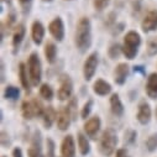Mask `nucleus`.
<instances>
[{"label": "nucleus", "instance_id": "7c9ffc66", "mask_svg": "<svg viewBox=\"0 0 157 157\" xmlns=\"http://www.w3.org/2000/svg\"><path fill=\"white\" fill-rule=\"evenodd\" d=\"M93 5H94V8H95L97 10L101 11V10H104V9L109 5V0H94Z\"/></svg>", "mask_w": 157, "mask_h": 157}, {"label": "nucleus", "instance_id": "4c0bfd02", "mask_svg": "<svg viewBox=\"0 0 157 157\" xmlns=\"http://www.w3.org/2000/svg\"><path fill=\"white\" fill-rule=\"evenodd\" d=\"M66 2H72V0H66Z\"/></svg>", "mask_w": 157, "mask_h": 157}, {"label": "nucleus", "instance_id": "4be33fe9", "mask_svg": "<svg viewBox=\"0 0 157 157\" xmlns=\"http://www.w3.org/2000/svg\"><path fill=\"white\" fill-rule=\"evenodd\" d=\"M45 56L48 63H53L56 61V56H57V48L55 46V44L52 42H47L45 46Z\"/></svg>", "mask_w": 157, "mask_h": 157}, {"label": "nucleus", "instance_id": "2f4dec72", "mask_svg": "<svg viewBox=\"0 0 157 157\" xmlns=\"http://www.w3.org/2000/svg\"><path fill=\"white\" fill-rule=\"evenodd\" d=\"M47 157H55V142L47 139Z\"/></svg>", "mask_w": 157, "mask_h": 157}, {"label": "nucleus", "instance_id": "6e6552de", "mask_svg": "<svg viewBox=\"0 0 157 157\" xmlns=\"http://www.w3.org/2000/svg\"><path fill=\"white\" fill-rule=\"evenodd\" d=\"M72 114L68 109V106H63L59 109L58 114H57V126L59 130H67L71 125V121H72Z\"/></svg>", "mask_w": 157, "mask_h": 157}, {"label": "nucleus", "instance_id": "473e14b6", "mask_svg": "<svg viewBox=\"0 0 157 157\" xmlns=\"http://www.w3.org/2000/svg\"><path fill=\"white\" fill-rule=\"evenodd\" d=\"M147 52H148V55H151V56L157 53V41L152 40V41H150V42H148V48H147Z\"/></svg>", "mask_w": 157, "mask_h": 157}, {"label": "nucleus", "instance_id": "0eeeda50", "mask_svg": "<svg viewBox=\"0 0 157 157\" xmlns=\"http://www.w3.org/2000/svg\"><path fill=\"white\" fill-rule=\"evenodd\" d=\"M97 67H98V55L92 53L88 56V58L86 59L84 66H83V74H84L86 81H90L94 77V74L97 72Z\"/></svg>", "mask_w": 157, "mask_h": 157}, {"label": "nucleus", "instance_id": "393cba45", "mask_svg": "<svg viewBox=\"0 0 157 157\" xmlns=\"http://www.w3.org/2000/svg\"><path fill=\"white\" fill-rule=\"evenodd\" d=\"M20 95V90L19 88L14 87V86H8L4 90V97L9 100H16Z\"/></svg>", "mask_w": 157, "mask_h": 157}, {"label": "nucleus", "instance_id": "72a5a7b5", "mask_svg": "<svg viewBox=\"0 0 157 157\" xmlns=\"http://www.w3.org/2000/svg\"><path fill=\"white\" fill-rule=\"evenodd\" d=\"M116 157H130L128 151L124 150V148H120V150H117L116 151Z\"/></svg>", "mask_w": 157, "mask_h": 157}, {"label": "nucleus", "instance_id": "ea45409f", "mask_svg": "<svg viewBox=\"0 0 157 157\" xmlns=\"http://www.w3.org/2000/svg\"><path fill=\"white\" fill-rule=\"evenodd\" d=\"M2 157H5V156H2Z\"/></svg>", "mask_w": 157, "mask_h": 157}, {"label": "nucleus", "instance_id": "4468645a", "mask_svg": "<svg viewBox=\"0 0 157 157\" xmlns=\"http://www.w3.org/2000/svg\"><path fill=\"white\" fill-rule=\"evenodd\" d=\"M129 74V66L126 63H120L117 64L115 71H114V81L116 84H124L126 82V78Z\"/></svg>", "mask_w": 157, "mask_h": 157}, {"label": "nucleus", "instance_id": "f257e3e1", "mask_svg": "<svg viewBox=\"0 0 157 157\" xmlns=\"http://www.w3.org/2000/svg\"><path fill=\"white\" fill-rule=\"evenodd\" d=\"M75 47L81 52H86L92 45V26L88 17H81L77 24L74 33Z\"/></svg>", "mask_w": 157, "mask_h": 157}, {"label": "nucleus", "instance_id": "c756f323", "mask_svg": "<svg viewBox=\"0 0 157 157\" xmlns=\"http://www.w3.org/2000/svg\"><path fill=\"white\" fill-rule=\"evenodd\" d=\"M92 106H93V101H92V100H88V101L84 104V106H83V109H82V113H81L82 119H87V117H88V115L90 114Z\"/></svg>", "mask_w": 157, "mask_h": 157}, {"label": "nucleus", "instance_id": "f704fd0d", "mask_svg": "<svg viewBox=\"0 0 157 157\" xmlns=\"http://www.w3.org/2000/svg\"><path fill=\"white\" fill-rule=\"evenodd\" d=\"M13 156H14V157H22V152H21V150L16 147V148L13 151Z\"/></svg>", "mask_w": 157, "mask_h": 157}, {"label": "nucleus", "instance_id": "2eb2a0df", "mask_svg": "<svg viewBox=\"0 0 157 157\" xmlns=\"http://www.w3.org/2000/svg\"><path fill=\"white\" fill-rule=\"evenodd\" d=\"M31 36L36 45H41L45 37V27L40 21H35L31 27Z\"/></svg>", "mask_w": 157, "mask_h": 157}, {"label": "nucleus", "instance_id": "58836bf2", "mask_svg": "<svg viewBox=\"0 0 157 157\" xmlns=\"http://www.w3.org/2000/svg\"><path fill=\"white\" fill-rule=\"evenodd\" d=\"M156 116H157V109H156Z\"/></svg>", "mask_w": 157, "mask_h": 157}, {"label": "nucleus", "instance_id": "bb28decb", "mask_svg": "<svg viewBox=\"0 0 157 157\" xmlns=\"http://www.w3.org/2000/svg\"><path fill=\"white\" fill-rule=\"evenodd\" d=\"M146 146H147V150L151 151V152L155 151V150H157V134H153V135H151L147 139Z\"/></svg>", "mask_w": 157, "mask_h": 157}, {"label": "nucleus", "instance_id": "5701e85b", "mask_svg": "<svg viewBox=\"0 0 157 157\" xmlns=\"http://www.w3.org/2000/svg\"><path fill=\"white\" fill-rule=\"evenodd\" d=\"M78 147H79V151L82 155H88L90 151L89 141L83 134H78Z\"/></svg>", "mask_w": 157, "mask_h": 157}, {"label": "nucleus", "instance_id": "f8f14e48", "mask_svg": "<svg viewBox=\"0 0 157 157\" xmlns=\"http://www.w3.org/2000/svg\"><path fill=\"white\" fill-rule=\"evenodd\" d=\"M61 153L63 157H75V145L72 135H67L61 145Z\"/></svg>", "mask_w": 157, "mask_h": 157}, {"label": "nucleus", "instance_id": "7ed1b4c3", "mask_svg": "<svg viewBox=\"0 0 157 157\" xmlns=\"http://www.w3.org/2000/svg\"><path fill=\"white\" fill-rule=\"evenodd\" d=\"M117 145V136L113 129H106L99 140V151L104 156H111Z\"/></svg>", "mask_w": 157, "mask_h": 157}, {"label": "nucleus", "instance_id": "423d86ee", "mask_svg": "<svg viewBox=\"0 0 157 157\" xmlns=\"http://www.w3.org/2000/svg\"><path fill=\"white\" fill-rule=\"evenodd\" d=\"M59 89H58V99L67 100L71 98L73 92V83L68 74H62L59 78Z\"/></svg>", "mask_w": 157, "mask_h": 157}, {"label": "nucleus", "instance_id": "a211bd4d", "mask_svg": "<svg viewBox=\"0 0 157 157\" xmlns=\"http://www.w3.org/2000/svg\"><path fill=\"white\" fill-rule=\"evenodd\" d=\"M110 109L115 116H121L124 114V105L117 94H113L110 98Z\"/></svg>", "mask_w": 157, "mask_h": 157}, {"label": "nucleus", "instance_id": "aec40b11", "mask_svg": "<svg viewBox=\"0 0 157 157\" xmlns=\"http://www.w3.org/2000/svg\"><path fill=\"white\" fill-rule=\"evenodd\" d=\"M25 32H26V30H25V26L22 24H20V25L16 26L15 32H14V36H13V46H14L15 51L20 47V45H21V42L24 40Z\"/></svg>", "mask_w": 157, "mask_h": 157}, {"label": "nucleus", "instance_id": "9b49d317", "mask_svg": "<svg viewBox=\"0 0 157 157\" xmlns=\"http://www.w3.org/2000/svg\"><path fill=\"white\" fill-rule=\"evenodd\" d=\"M29 157H44L42 150H41V134L40 131H36L33 137H32V142L31 146L27 151Z\"/></svg>", "mask_w": 157, "mask_h": 157}, {"label": "nucleus", "instance_id": "f03ea898", "mask_svg": "<svg viewBox=\"0 0 157 157\" xmlns=\"http://www.w3.org/2000/svg\"><path fill=\"white\" fill-rule=\"evenodd\" d=\"M141 44V37L135 31H129L124 37V45H123V53L128 59H134L137 55L139 47Z\"/></svg>", "mask_w": 157, "mask_h": 157}, {"label": "nucleus", "instance_id": "e433bc0d", "mask_svg": "<svg viewBox=\"0 0 157 157\" xmlns=\"http://www.w3.org/2000/svg\"><path fill=\"white\" fill-rule=\"evenodd\" d=\"M44 2H47V3H51V2H53V0H44Z\"/></svg>", "mask_w": 157, "mask_h": 157}, {"label": "nucleus", "instance_id": "a878e982", "mask_svg": "<svg viewBox=\"0 0 157 157\" xmlns=\"http://www.w3.org/2000/svg\"><path fill=\"white\" fill-rule=\"evenodd\" d=\"M40 95H41L44 99L51 100V99L53 98V89H52L51 86H48V84H42L41 88H40Z\"/></svg>", "mask_w": 157, "mask_h": 157}, {"label": "nucleus", "instance_id": "c85d7f7f", "mask_svg": "<svg viewBox=\"0 0 157 157\" xmlns=\"http://www.w3.org/2000/svg\"><path fill=\"white\" fill-rule=\"evenodd\" d=\"M77 105H78L77 99H75L74 97H72L67 106H68V109H69V111H71V114H72V119H73V120L75 119V116H77Z\"/></svg>", "mask_w": 157, "mask_h": 157}, {"label": "nucleus", "instance_id": "39448f33", "mask_svg": "<svg viewBox=\"0 0 157 157\" xmlns=\"http://www.w3.org/2000/svg\"><path fill=\"white\" fill-rule=\"evenodd\" d=\"M45 106L44 104L37 100V99H32V100H25L21 105V111L25 119H33L35 116H41L45 113Z\"/></svg>", "mask_w": 157, "mask_h": 157}, {"label": "nucleus", "instance_id": "6ab92c4d", "mask_svg": "<svg viewBox=\"0 0 157 157\" xmlns=\"http://www.w3.org/2000/svg\"><path fill=\"white\" fill-rule=\"evenodd\" d=\"M93 90H94L95 94L104 97V95H106L111 92V86L108 82L103 81V79H97L94 86H93Z\"/></svg>", "mask_w": 157, "mask_h": 157}, {"label": "nucleus", "instance_id": "1a4fd4ad", "mask_svg": "<svg viewBox=\"0 0 157 157\" xmlns=\"http://www.w3.org/2000/svg\"><path fill=\"white\" fill-rule=\"evenodd\" d=\"M141 27L144 32H151L157 30V10H151L146 14L141 22Z\"/></svg>", "mask_w": 157, "mask_h": 157}, {"label": "nucleus", "instance_id": "ddd939ff", "mask_svg": "<svg viewBox=\"0 0 157 157\" xmlns=\"http://www.w3.org/2000/svg\"><path fill=\"white\" fill-rule=\"evenodd\" d=\"M100 119L98 116H93V117H90L89 120H87V123L84 124V131H86V134L89 136V137H92V139H95V136H97V134H98V131H99V129H100Z\"/></svg>", "mask_w": 157, "mask_h": 157}, {"label": "nucleus", "instance_id": "f3484780", "mask_svg": "<svg viewBox=\"0 0 157 157\" xmlns=\"http://www.w3.org/2000/svg\"><path fill=\"white\" fill-rule=\"evenodd\" d=\"M151 119V108L147 103H141L139 105V111H137V120L142 124L146 125Z\"/></svg>", "mask_w": 157, "mask_h": 157}, {"label": "nucleus", "instance_id": "c9c22d12", "mask_svg": "<svg viewBox=\"0 0 157 157\" xmlns=\"http://www.w3.org/2000/svg\"><path fill=\"white\" fill-rule=\"evenodd\" d=\"M31 0H20V3L21 4H27V3H30Z\"/></svg>", "mask_w": 157, "mask_h": 157}, {"label": "nucleus", "instance_id": "cd10ccee", "mask_svg": "<svg viewBox=\"0 0 157 157\" xmlns=\"http://www.w3.org/2000/svg\"><path fill=\"white\" fill-rule=\"evenodd\" d=\"M123 51V47H120L117 44H114V45H111L110 46V48H109V56H110V58H116V57H119V55H120V52Z\"/></svg>", "mask_w": 157, "mask_h": 157}, {"label": "nucleus", "instance_id": "412c9836", "mask_svg": "<svg viewBox=\"0 0 157 157\" xmlns=\"http://www.w3.org/2000/svg\"><path fill=\"white\" fill-rule=\"evenodd\" d=\"M42 117H44V125H45V128L51 129L52 124L56 120V110L53 109V106H47L45 109V113H44Z\"/></svg>", "mask_w": 157, "mask_h": 157}, {"label": "nucleus", "instance_id": "20e7f679", "mask_svg": "<svg viewBox=\"0 0 157 157\" xmlns=\"http://www.w3.org/2000/svg\"><path fill=\"white\" fill-rule=\"evenodd\" d=\"M27 69H29V78L32 86L40 84L41 78H42V66L41 61L37 53H31L27 59Z\"/></svg>", "mask_w": 157, "mask_h": 157}, {"label": "nucleus", "instance_id": "dca6fc26", "mask_svg": "<svg viewBox=\"0 0 157 157\" xmlns=\"http://www.w3.org/2000/svg\"><path fill=\"white\" fill-rule=\"evenodd\" d=\"M146 94L151 99H157V73H152L147 78Z\"/></svg>", "mask_w": 157, "mask_h": 157}, {"label": "nucleus", "instance_id": "b1692460", "mask_svg": "<svg viewBox=\"0 0 157 157\" xmlns=\"http://www.w3.org/2000/svg\"><path fill=\"white\" fill-rule=\"evenodd\" d=\"M19 75H20V82L21 86L27 90L30 88V82H29V78H27V72H26V67L24 63L19 64Z\"/></svg>", "mask_w": 157, "mask_h": 157}, {"label": "nucleus", "instance_id": "9d476101", "mask_svg": "<svg viewBox=\"0 0 157 157\" xmlns=\"http://www.w3.org/2000/svg\"><path fill=\"white\" fill-rule=\"evenodd\" d=\"M48 30H50V33L55 37V40L57 41H62L63 37H64V25H63V21L61 17H56L53 21L50 22V26H48Z\"/></svg>", "mask_w": 157, "mask_h": 157}]
</instances>
